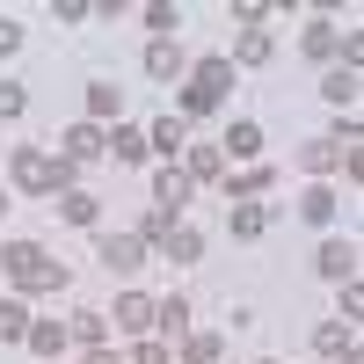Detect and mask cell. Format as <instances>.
<instances>
[{"instance_id":"cell-9","label":"cell","mask_w":364,"mask_h":364,"mask_svg":"<svg viewBox=\"0 0 364 364\" xmlns=\"http://www.w3.org/2000/svg\"><path fill=\"white\" fill-rule=\"evenodd\" d=\"M109 314L124 321V328H139V336H146V328H154V299H146V291H124V299H117Z\"/></svg>"},{"instance_id":"cell-35","label":"cell","mask_w":364,"mask_h":364,"mask_svg":"<svg viewBox=\"0 0 364 364\" xmlns=\"http://www.w3.org/2000/svg\"><path fill=\"white\" fill-rule=\"evenodd\" d=\"M0 219H8V190H0Z\"/></svg>"},{"instance_id":"cell-31","label":"cell","mask_w":364,"mask_h":364,"mask_svg":"<svg viewBox=\"0 0 364 364\" xmlns=\"http://www.w3.org/2000/svg\"><path fill=\"white\" fill-rule=\"evenodd\" d=\"M132 364H168V343H139V350H132Z\"/></svg>"},{"instance_id":"cell-16","label":"cell","mask_w":364,"mask_h":364,"mask_svg":"<svg viewBox=\"0 0 364 364\" xmlns=\"http://www.w3.org/2000/svg\"><path fill=\"white\" fill-rule=\"evenodd\" d=\"M0 336H8V343L29 336V306H22V299H0Z\"/></svg>"},{"instance_id":"cell-14","label":"cell","mask_w":364,"mask_h":364,"mask_svg":"<svg viewBox=\"0 0 364 364\" xmlns=\"http://www.w3.org/2000/svg\"><path fill=\"white\" fill-rule=\"evenodd\" d=\"M109 154H117V161H146V132H139V124H117V132H109Z\"/></svg>"},{"instance_id":"cell-5","label":"cell","mask_w":364,"mask_h":364,"mask_svg":"<svg viewBox=\"0 0 364 364\" xmlns=\"http://www.w3.org/2000/svg\"><path fill=\"white\" fill-rule=\"evenodd\" d=\"M321 277L328 284H357V240H328L321 248Z\"/></svg>"},{"instance_id":"cell-18","label":"cell","mask_w":364,"mask_h":364,"mask_svg":"<svg viewBox=\"0 0 364 364\" xmlns=\"http://www.w3.org/2000/svg\"><path fill=\"white\" fill-rule=\"evenodd\" d=\"M321 95L336 102V109H343V102H357V73H350V66H336V73L321 80Z\"/></svg>"},{"instance_id":"cell-33","label":"cell","mask_w":364,"mask_h":364,"mask_svg":"<svg viewBox=\"0 0 364 364\" xmlns=\"http://www.w3.org/2000/svg\"><path fill=\"white\" fill-rule=\"evenodd\" d=\"M343 364H364V350H357V343H343Z\"/></svg>"},{"instance_id":"cell-30","label":"cell","mask_w":364,"mask_h":364,"mask_svg":"<svg viewBox=\"0 0 364 364\" xmlns=\"http://www.w3.org/2000/svg\"><path fill=\"white\" fill-rule=\"evenodd\" d=\"M0 117H22V87L15 80H0Z\"/></svg>"},{"instance_id":"cell-24","label":"cell","mask_w":364,"mask_h":364,"mask_svg":"<svg viewBox=\"0 0 364 364\" xmlns=\"http://www.w3.org/2000/svg\"><path fill=\"white\" fill-rule=\"evenodd\" d=\"M87 109H95V117H117V109H124V95H117L109 80H95V87H87Z\"/></svg>"},{"instance_id":"cell-27","label":"cell","mask_w":364,"mask_h":364,"mask_svg":"<svg viewBox=\"0 0 364 364\" xmlns=\"http://www.w3.org/2000/svg\"><path fill=\"white\" fill-rule=\"evenodd\" d=\"M219 350H226L219 336H190V350H182V357H190V364H219Z\"/></svg>"},{"instance_id":"cell-3","label":"cell","mask_w":364,"mask_h":364,"mask_svg":"<svg viewBox=\"0 0 364 364\" xmlns=\"http://www.w3.org/2000/svg\"><path fill=\"white\" fill-rule=\"evenodd\" d=\"M226 87H233V66H226V58H204V66L190 73V87H182V109H190V117L219 109V95H226Z\"/></svg>"},{"instance_id":"cell-28","label":"cell","mask_w":364,"mask_h":364,"mask_svg":"<svg viewBox=\"0 0 364 364\" xmlns=\"http://www.w3.org/2000/svg\"><path fill=\"white\" fill-rule=\"evenodd\" d=\"M66 336H80V343H102V314H80V321L66 328Z\"/></svg>"},{"instance_id":"cell-21","label":"cell","mask_w":364,"mask_h":364,"mask_svg":"<svg viewBox=\"0 0 364 364\" xmlns=\"http://www.w3.org/2000/svg\"><path fill=\"white\" fill-rule=\"evenodd\" d=\"M299 211H306L314 226H328V219H336V190H306V197H299Z\"/></svg>"},{"instance_id":"cell-25","label":"cell","mask_w":364,"mask_h":364,"mask_svg":"<svg viewBox=\"0 0 364 364\" xmlns=\"http://www.w3.org/2000/svg\"><path fill=\"white\" fill-rule=\"evenodd\" d=\"M262 58H269V37L262 29H240V66H262Z\"/></svg>"},{"instance_id":"cell-11","label":"cell","mask_w":364,"mask_h":364,"mask_svg":"<svg viewBox=\"0 0 364 364\" xmlns=\"http://www.w3.org/2000/svg\"><path fill=\"white\" fill-rule=\"evenodd\" d=\"M58 219H73V226H95V219H102V204L87 197V190H66V197H58Z\"/></svg>"},{"instance_id":"cell-32","label":"cell","mask_w":364,"mask_h":364,"mask_svg":"<svg viewBox=\"0 0 364 364\" xmlns=\"http://www.w3.org/2000/svg\"><path fill=\"white\" fill-rule=\"evenodd\" d=\"M15 51H22V29H15V22H0V58H15Z\"/></svg>"},{"instance_id":"cell-7","label":"cell","mask_w":364,"mask_h":364,"mask_svg":"<svg viewBox=\"0 0 364 364\" xmlns=\"http://www.w3.org/2000/svg\"><path fill=\"white\" fill-rule=\"evenodd\" d=\"M182 66H190V58H182L175 37H154V44H146V73H154V80H175Z\"/></svg>"},{"instance_id":"cell-8","label":"cell","mask_w":364,"mask_h":364,"mask_svg":"<svg viewBox=\"0 0 364 364\" xmlns=\"http://www.w3.org/2000/svg\"><path fill=\"white\" fill-rule=\"evenodd\" d=\"M102 154H109L102 124H73V132H66V161H73V168H80V161H102Z\"/></svg>"},{"instance_id":"cell-26","label":"cell","mask_w":364,"mask_h":364,"mask_svg":"<svg viewBox=\"0 0 364 364\" xmlns=\"http://www.w3.org/2000/svg\"><path fill=\"white\" fill-rule=\"evenodd\" d=\"M255 146H262V124H233L226 132V154H255Z\"/></svg>"},{"instance_id":"cell-13","label":"cell","mask_w":364,"mask_h":364,"mask_svg":"<svg viewBox=\"0 0 364 364\" xmlns=\"http://www.w3.org/2000/svg\"><path fill=\"white\" fill-rule=\"evenodd\" d=\"M161 248H168V262H197V255H204V240H197L190 226H168V240H161Z\"/></svg>"},{"instance_id":"cell-20","label":"cell","mask_w":364,"mask_h":364,"mask_svg":"<svg viewBox=\"0 0 364 364\" xmlns=\"http://www.w3.org/2000/svg\"><path fill=\"white\" fill-rule=\"evenodd\" d=\"M154 328H161V336H182V328H190V306H182V299H161V306H154Z\"/></svg>"},{"instance_id":"cell-1","label":"cell","mask_w":364,"mask_h":364,"mask_svg":"<svg viewBox=\"0 0 364 364\" xmlns=\"http://www.w3.org/2000/svg\"><path fill=\"white\" fill-rule=\"evenodd\" d=\"M0 269H8L22 291H66V262H51L37 240H15V248H0Z\"/></svg>"},{"instance_id":"cell-19","label":"cell","mask_w":364,"mask_h":364,"mask_svg":"<svg viewBox=\"0 0 364 364\" xmlns=\"http://www.w3.org/2000/svg\"><path fill=\"white\" fill-rule=\"evenodd\" d=\"M182 139H190V132H182V117H161V124L146 132V146H161V154H182Z\"/></svg>"},{"instance_id":"cell-6","label":"cell","mask_w":364,"mask_h":364,"mask_svg":"<svg viewBox=\"0 0 364 364\" xmlns=\"http://www.w3.org/2000/svg\"><path fill=\"white\" fill-rule=\"evenodd\" d=\"M182 204H190V175H182V168H161V175H154V211L175 219Z\"/></svg>"},{"instance_id":"cell-29","label":"cell","mask_w":364,"mask_h":364,"mask_svg":"<svg viewBox=\"0 0 364 364\" xmlns=\"http://www.w3.org/2000/svg\"><path fill=\"white\" fill-rule=\"evenodd\" d=\"M233 22H248V29H262V22H269V8H262V0H240V8H233Z\"/></svg>"},{"instance_id":"cell-15","label":"cell","mask_w":364,"mask_h":364,"mask_svg":"<svg viewBox=\"0 0 364 364\" xmlns=\"http://www.w3.org/2000/svg\"><path fill=\"white\" fill-rule=\"evenodd\" d=\"M299 161L321 175V168H336V161H343V146H336V139H306V146H299Z\"/></svg>"},{"instance_id":"cell-10","label":"cell","mask_w":364,"mask_h":364,"mask_svg":"<svg viewBox=\"0 0 364 364\" xmlns=\"http://www.w3.org/2000/svg\"><path fill=\"white\" fill-rule=\"evenodd\" d=\"M29 350H37V357H58V350H66L73 336H66V328H58V321H29V336H22Z\"/></svg>"},{"instance_id":"cell-12","label":"cell","mask_w":364,"mask_h":364,"mask_svg":"<svg viewBox=\"0 0 364 364\" xmlns=\"http://www.w3.org/2000/svg\"><path fill=\"white\" fill-rule=\"evenodd\" d=\"M182 175H190V182H219V175H226V161H219V146H197V154L182 161Z\"/></svg>"},{"instance_id":"cell-2","label":"cell","mask_w":364,"mask_h":364,"mask_svg":"<svg viewBox=\"0 0 364 364\" xmlns=\"http://www.w3.org/2000/svg\"><path fill=\"white\" fill-rule=\"evenodd\" d=\"M15 182L29 197H66L73 190V161L66 154H44V146H22V154H15Z\"/></svg>"},{"instance_id":"cell-4","label":"cell","mask_w":364,"mask_h":364,"mask_svg":"<svg viewBox=\"0 0 364 364\" xmlns=\"http://www.w3.org/2000/svg\"><path fill=\"white\" fill-rule=\"evenodd\" d=\"M139 262H146V240H139V233H109V240H102V269H117V277H132Z\"/></svg>"},{"instance_id":"cell-22","label":"cell","mask_w":364,"mask_h":364,"mask_svg":"<svg viewBox=\"0 0 364 364\" xmlns=\"http://www.w3.org/2000/svg\"><path fill=\"white\" fill-rule=\"evenodd\" d=\"M262 226H269V211H262V204H233V233H240V240H255Z\"/></svg>"},{"instance_id":"cell-23","label":"cell","mask_w":364,"mask_h":364,"mask_svg":"<svg viewBox=\"0 0 364 364\" xmlns=\"http://www.w3.org/2000/svg\"><path fill=\"white\" fill-rule=\"evenodd\" d=\"M336 44H343L336 22H314V29H306V51H314V58H336Z\"/></svg>"},{"instance_id":"cell-34","label":"cell","mask_w":364,"mask_h":364,"mask_svg":"<svg viewBox=\"0 0 364 364\" xmlns=\"http://www.w3.org/2000/svg\"><path fill=\"white\" fill-rule=\"evenodd\" d=\"M87 364H117V357H109V350H87Z\"/></svg>"},{"instance_id":"cell-17","label":"cell","mask_w":364,"mask_h":364,"mask_svg":"<svg viewBox=\"0 0 364 364\" xmlns=\"http://www.w3.org/2000/svg\"><path fill=\"white\" fill-rule=\"evenodd\" d=\"M343 343H357L343 321H321V328H314V350H321V357H343Z\"/></svg>"}]
</instances>
